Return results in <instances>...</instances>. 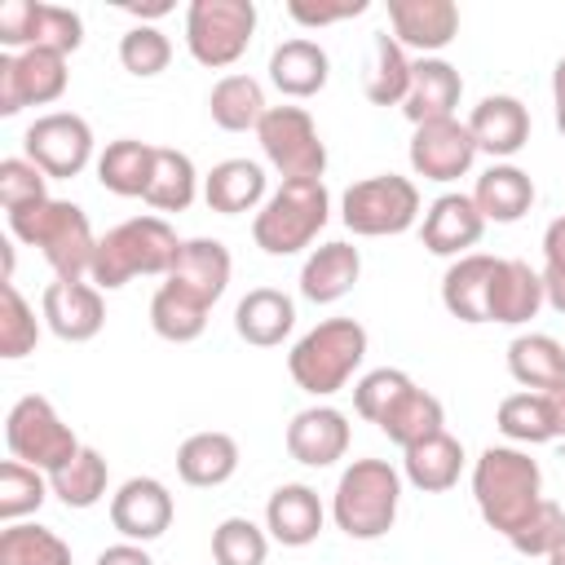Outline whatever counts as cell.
<instances>
[{
    "label": "cell",
    "mask_w": 565,
    "mask_h": 565,
    "mask_svg": "<svg viewBox=\"0 0 565 565\" xmlns=\"http://www.w3.org/2000/svg\"><path fill=\"white\" fill-rule=\"evenodd\" d=\"M472 499L481 521L508 539L543 503V472L521 446H486L472 459Z\"/></svg>",
    "instance_id": "cell-1"
},
{
    "label": "cell",
    "mask_w": 565,
    "mask_h": 565,
    "mask_svg": "<svg viewBox=\"0 0 565 565\" xmlns=\"http://www.w3.org/2000/svg\"><path fill=\"white\" fill-rule=\"evenodd\" d=\"M181 243L185 238H177V230L163 216H132V221H124V225H115L97 238L88 282L102 287V291H119L137 274L168 278L177 256H181Z\"/></svg>",
    "instance_id": "cell-2"
},
{
    "label": "cell",
    "mask_w": 565,
    "mask_h": 565,
    "mask_svg": "<svg viewBox=\"0 0 565 565\" xmlns=\"http://www.w3.org/2000/svg\"><path fill=\"white\" fill-rule=\"evenodd\" d=\"M9 234L26 247H40V256L53 265L57 278L79 282L93 269L97 238H93V225H88L84 207L71 203V199H44L35 207L9 212Z\"/></svg>",
    "instance_id": "cell-3"
},
{
    "label": "cell",
    "mask_w": 565,
    "mask_h": 565,
    "mask_svg": "<svg viewBox=\"0 0 565 565\" xmlns=\"http://www.w3.org/2000/svg\"><path fill=\"white\" fill-rule=\"evenodd\" d=\"M362 358H366V327L358 318H327L291 344L287 371L296 388H305L309 397H331L353 380Z\"/></svg>",
    "instance_id": "cell-4"
},
{
    "label": "cell",
    "mask_w": 565,
    "mask_h": 565,
    "mask_svg": "<svg viewBox=\"0 0 565 565\" xmlns=\"http://www.w3.org/2000/svg\"><path fill=\"white\" fill-rule=\"evenodd\" d=\"M402 508V472L388 459H353L331 494V516L349 539H384Z\"/></svg>",
    "instance_id": "cell-5"
},
{
    "label": "cell",
    "mask_w": 565,
    "mask_h": 565,
    "mask_svg": "<svg viewBox=\"0 0 565 565\" xmlns=\"http://www.w3.org/2000/svg\"><path fill=\"white\" fill-rule=\"evenodd\" d=\"M327 216L331 194L322 181H282L252 216V243L265 256H296L322 234Z\"/></svg>",
    "instance_id": "cell-6"
},
{
    "label": "cell",
    "mask_w": 565,
    "mask_h": 565,
    "mask_svg": "<svg viewBox=\"0 0 565 565\" xmlns=\"http://www.w3.org/2000/svg\"><path fill=\"white\" fill-rule=\"evenodd\" d=\"M4 446H9V459H22L40 472H57L62 463H71L84 450V441L71 433V424L40 393H26L9 406Z\"/></svg>",
    "instance_id": "cell-7"
},
{
    "label": "cell",
    "mask_w": 565,
    "mask_h": 565,
    "mask_svg": "<svg viewBox=\"0 0 565 565\" xmlns=\"http://www.w3.org/2000/svg\"><path fill=\"white\" fill-rule=\"evenodd\" d=\"M340 221L362 238L406 234L419 221V190L411 177H397V172L353 181L340 199Z\"/></svg>",
    "instance_id": "cell-8"
},
{
    "label": "cell",
    "mask_w": 565,
    "mask_h": 565,
    "mask_svg": "<svg viewBox=\"0 0 565 565\" xmlns=\"http://www.w3.org/2000/svg\"><path fill=\"white\" fill-rule=\"evenodd\" d=\"M256 35L252 0H194L185 9V49L199 66L225 71L234 66Z\"/></svg>",
    "instance_id": "cell-9"
},
{
    "label": "cell",
    "mask_w": 565,
    "mask_h": 565,
    "mask_svg": "<svg viewBox=\"0 0 565 565\" xmlns=\"http://www.w3.org/2000/svg\"><path fill=\"white\" fill-rule=\"evenodd\" d=\"M256 141L282 181H322L327 141L305 106H269L256 128Z\"/></svg>",
    "instance_id": "cell-10"
},
{
    "label": "cell",
    "mask_w": 565,
    "mask_h": 565,
    "mask_svg": "<svg viewBox=\"0 0 565 565\" xmlns=\"http://www.w3.org/2000/svg\"><path fill=\"white\" fill-rule=\"evenodd\" d=\"M0 44L13 53L26 49H53L71 57L84 44V18L66 4H44V0H9L0 9Z\"/></svg>",
    "instance_id": "cell-11"
},
{
    "label": "cell",
    "mask_w": 565,
    "mask_h": 565,
    "mask_svg": "<svg viewBox=\"0 0 565 565\" xmlns=\"http://www.w3.org/2000/svg\"><path fill=\"white\" fill-rule=\"evenodd\" d=\"M22 150L49 181H71L93 159V128L75 110H49L22 132Z\"/></svg>",
    "instance_id": "cell-12"
},
{
    "label": "cell",
    "mask_w": 565,
    "mask_h": 565,
    "mask_svg": "<svg viewBox=\"0 0 565 565\" xmlns=\"http://www.w3.org/2000/svg\"><path fill=\"white\" fill-rule=\"evenodd\" d=\"M66 57L53 49L0 53V115H18L26 106H49L66 93Z\"/></svg>",
    "instance_id": "cell-13"
},
{
    "label": "cell",
    "mask_w": 565,
    "mask_h": 565,
    "mask_svg": "<svg viewBox=\"0 0 565 565\" xmlns=\"http://www.w3.org/2000/svg\"><path fill=\"white\" fill-rule=\"evenodd\" d=\"M472 159H477V141H472L468 124H459L455 115L419 124L411 137V168L424 181H441V185L459 181V177H468Z\"/></svg>",
    "instance_id": "cell-14"
},
{
    "label": "cell",
    "mask_w": 565,
    "mask_h": 565,
    "mask_svg": "<svg viewBox=\"0 0 565 565\" xmlns=\"http://www.w3.org/2000/svg\"><path fill=\"white\" fill-rule=\"evenodd\" d=\"M177 516V503L168 494L163 481L154 477H128L115 494H110V525L128 539V543H154L168 534Z\"/></svg>",
    "instance_id": "cell-15"
},
{
    "label": "cell",
    "mask_w": 565,
    "mask_h": 565,
    "mask_svg": "<svg viewBox=\"0 0 565 565\" xmlns=\"http://www.w3.org/2000/svg\"><path fill=\"white\" fill-rule=\"evenodd\" d=\"M40 318L49 322V331L66 344H84L106 327V300L102 287L93 282H71V278H53L40 296Z\"/></svg>",
    "instance_id": "cell-16"
},
{
    "label": "cell",
    "mask_w": 565,
    "mask_h": 565,
    "mask_svg": "<svg viewBox=\"0 0 565 565\" xmlns=\"http://www.w3.org/2000/svg\"><path fill=\"white\" fill-rule=\"evenodd\" d=\"M388 26L402 49L437 57L459 35V9L450 0H388Z\"/></svg>",
    "instance_id": "cell-17"
},
{
    "label": "cell",
    "mask_w": 565,
    "mask_h": 565,
    "mask_svg": "<svg viewBox=\"0 0 565 565\" xmlns=\"http://www.w3.org/2000/svg\"><path fill=\"white\" fill-rule=\"evenodd\" d=\"M481 230H486V216L477 212L472 194L450 190V194H437V199L428 203L424 225H419V238H424V247H428L433 256L459 260V256H468V247L481 243Z\"/></svg>",
    "instance_id": "cell-18"
},
{
    "label": "cell",
    "mask_w": 565,
    "mask_h": 565,
    "mask_svg": "<svg viewBox=\"0 0 565 565\" xmlns=\"http://www.w3.org/2000/svg\"><path fill=\"white\" fill-rule=\"evenodd\" d=\"M287 455L305 468H331L349 455V419L335 406H305L287 424Z\"/></svg>",
    "instance_id": "cell-19"
},
{
    "label": "cell",
    "mask_w": 565,
    "mask_h": 565,
    "mask_svg": "<svg viewBox=\"0 0 565 565\" xmlns=\"http://www.w3.org/2000/svg\"><path fill=\"white\" fill-rule=\"evenodd\" d=\"M468 132L477 141V150H486L490 159L508 163L525 141H530V110L512 97V93H490L472 106L468 115Z\"/></svg>",
    "instance_id": "cell-20"
},
{
    "label": "cell",
    "mask_w": 565,
    "mask_h": 565,
    "mask_svg": "<svg viewBox=\"0 0 565 565\" xmlns=\"http://www.w3.org/2000/svg\"><path fill=\"white\" fill-rule=\"evenodd\" d=\"M322 521H327L322 499L305 481H282L265 503V530L282 547H309L322 534Z\"/></svg>",
    "instance_id": "cell-21"
},
{
    "label": "cell",
    "mask_w": 565,
    "mask_h": 565,
    "mask_svg": "<svg viewBox=\"0 0 565 565\" xmlns=\"http://www.w3.org/2000/svg\"><path fill=\"white\" fill-rule=\"evenodd\" d=\"M327 79H331V57L318 40L296 35V40H282L269 53V84L291 102H305V97L322 93Z\"/></svg>",
    "instance_id": "cell-22"
},
{
    "label": "cell",
    "mask_w": 565,
    "mask_h": 565,
    "mask_svg": "<svg viewBox=\"0 0 565 565\" xmlns=\"http://www.w3.org/2000/svg\"><path fill=\"white\" fill-rule=\"evenodd\" d=\"M463 97V79L446 57H419L411 66V93L402 102V115L419 128L433 119H450Z\"/></svg>",
    "instance_id": "cell-23"
},
{
    "label": "cell",
    "mask_w": 565,
    "mask_h": 565,
    "mask_svg": "<svg viewBox=\"0 0 565 565\" xmlns=\"http://www.w3.org/2000/svg\"><path fill=\"white\" fill-rule=\"evenodd\" d=\"M230 274H234V260H230V247L221 238H185L181 243V256H177V265L168 274V282H177L181 291L199 296L212 309L225 296Z\"/></svg>",
    "instance_id": "cell-24"
},
{
    "label": "cell",
    "mask_w": 565,
    "mask_h": 565,
    "mask_svg": "<svg viewBox=\"0 0 565 565\" xmlns=\"http://www.w3.org/2000/svg\"><path fill=\"white\" fill-rule=\"evenodd\" d=\"M499 256L490 252H468L450 260L441 274V305L459 322H490V278H494Z\"/></svg>",
    "instance_id": "cell-25"
},
{
    "label": "cell",
    "mask_w": 565,
    "mask_h": 565,
    "mask_svg": "<svg viewBox=\"0 0 565 565\" xmlns=\"http://www.w3.org/2000/svg\"><path fill=\"white\" fill-rule=\"evenodd\" d=\"M362 278V252L353 243H322L309 252V260L300 265V296L313 305H335L340 296H349Z\"/></svg>",
    "instance_id": "cell-26"
},
{
    "label": "cell",
    "mask_w": 565,
    "mask_h": 565,
    "mask_svg": "<svg viewBox=\"0 0 565 565\" xmlns=\"http://www.w3.org/2000/svg\"><path fill=\"white\" fill-rule=\"evenodd\" d=\"M543 305H547V296H543V274H534L525 260L499 256L494 278H490V322L521 327V322L539 318Z\"/></svg>",
    "instance_id": "cell-27"
},
{
    "label": "cell",
    "mask_w": 565,
    "mask_h": 565,
    "mask_svg": "<svg viewBox=\"0 0 565 565\" xmlns=\"http://www.w3.org/2000/svg\"><path fill=\"white\" fill-rule=\"evenodd\" d=\"M296 327V300L278 287H252L238 305H234V331L238 340L256 344V349H274L291 335Z\"/></svg>",
    "instance_id": "cell-28"
},
{
    "label": "cell",
    "mask_w": 565,
    "mask_h": 565,
    "mask_svg": "<svg viewBox=\"0 0 565 565\" xmlns=\"http://www.w3.org/2000/svg\"><path fill=\"white\" fill-rule=\"evenodd\" d=\"M177 472L185 486L194 490H212V486H225L234 472H238V441L221 428H207V433H190L181 446H177Z\"/></svg>",
    "instance_id": "cell-29"
},
{
    "label": "cell",
    "mask_w": 565,
    "mask_h": 565,
    "mask_svg": "<svg viewBox=\"0 0 565 565\" xmlns=\"http://www.w3.org/2000/svg\"><path fill=\"white\" fill-rule=\"evenodd\" d=\"M265 168L256 159H221L207 177H203V203L221 216H238V212H260L265 203Z\"/></svg>",
    "instance_id": "cell-30"
},
{
    "label": "cell",
    "mask_w": 565,
    "mask_h": 565,
    "mask_svg": "<svg viewBox=\"0 0 565 565\" xmlns=\"http://www.w3.org/2000/svg\"><path fill=\"white\" fill-rule=\"evenodd\" d=\"M472 203H477V212L486 221L512 225L534 207V181L516 163H490L472 185Z\"/></svg>",
    "instance_id": "cell-31"
},
{
    "label": "cell",
    "mask_w": 565,
    "mask_h": 565,
    "mask_svg": "<svg viewBox=\"0 0 565 565\" xmlns=\"http://www.w3.org/2000/svg\"><path fill=\"white\" fill-rule=\"evenodd\" d=\"M508 371L521 388L547 393V388L565 384V344L547 331H521L508 344Z\"/></svg>",
    "instance_id": "cell-32"
},
{
    "label": "cell",
    "mask_w": 565,
    "mask_h": 565,
    "mask_svg": "<svg viewBox=\"0 0 565 565\" xmlns=\"http://www.w3.org/2000/svg\"><path fill=\"white\" fill-rule=\"evenodd\" d=\"M402 455H406V459H402L406 481H411L415 490H424V494L450 490V486L459 481V472H463V446H459V437H450V433L424 437V441L406 446Z\"/></svg>",
    "instance_id": "cell-33"
},
{
    "label": "cell",
    "mask_w": 565,
    "mask_h": 565,
    "mask_svg": "<svg viewBox=\"0 0 565 565\" xmlns=\"http://www.w3.org/2000/svg\"><path fill=\"white\" fill-rule=\"evenodd\" d=\"M207 110H212V124L225 128V132H256L269 102H265V88L260 79L252 75H221L207 93Z\"/></svg>",
    "instance_id": "cell-34"
},
{
    "label": "cell",
    "mask_w": 565,
    "mask_h": 565,
    "mask_svg": "<svg viewBox=\"0 0 565 565\" xmlns=\"http://www.w3.org/2000/svg\"><path fill=\"white\" fill-rule=\"evenodd\" d=\"M446 424V406L428 393V388H419V384H411L393 406H388V415L375 424L393 446H415V441H424V437H437V433H446L441 428Z\"/></svg>",
    "instance_id": "cell-35"
},
{
    "label": "cell",
    "mask_w": 565,
    "mask_h": 565,
    "mask_svg": "<svg viewBox=\"0 0 565 565\" xmlns=\"http://www.w3.org/2000/svg\"><path fill=\"white\" fill-rule=\"evenodd\" d=\"M150 168H154V146L137 137H119L97 154V181L119 199H141L150 185Z\"/></svg>",
    "instance_id": "cell-36"
},
{
    "label": "cell",
    "mask_w": 565,
    "mask_h": 565,
    "mask_svg": "<svg viewBox=\"0 0 565 565\" xmlns=\"http://www.w3.org/2000/svg\"><path fill=\"white\" fill-rule=\"evenodd\" d=\"M411 66H415V62L406 57V49H402L388 31H375V35H371L366 79H362L366 97H371L375 106H402L406 93H411Z\"/></svg>",
    "instance_id": "cell-37"
},
{
    "label": "cell",
    "mask_w": 565,
    "mask_h": 565,
    "mask_svg": "<svg viewBox=\"0 0 565 565\" xmlns=\"http://www.w3.org/2000/svg\"><path fill=\"white\" fill-rule=\"evenodd\" d=\"M199 194V172L190 163L185 150L172 146H154V168H150V185H146V203L154 212H185Z\"/></svg>",
    "instance_id": "cell-38"
},
{
    "label": "cell",
    "mask_w": 565,
    "mask_h": 565,
    "mask_svg": "<svg viewBox=\"0 0 565 565\" xmlns=\"http://www.w3.org/2000/svg\"><path fill=\"white\" fill-rule=\"evenodd\" d=\"M150 327H154V335L168 340V344H190V340H199L203 327H207V305L163 278V287H159L154 300H150Z\"/></svg>",
    "instance_id": "cell-39"
},
{
    "label": "cell",
    "mask_w": 565,
    "mask_h": 565,
    "mask_svg": "<svg viewBox=\"0 0 565 565\" xmlns=\"http://www.w3.org/2000/svg\"><path fill=\"white\" fill-rule=\"evenodd\" d=\"M494 424L508 441L516 446H543V441H556V424H552V406H547V393H534V388H521V393H508L494 411Z\"/></svg>",
    "instance_id": "cell-40"
},
{
    "label": "cell",
    "mask_w": 565,
    "mask_h": 565,
    "mask_svg": "<svg viewBox=\"0 0 565 565\" xmlns=\"http://www.w3.org/2000/svg\"><path fill=\"white\" fill-rule=\"evenodd\" d=\"M106 481H110V468H106L102 450H93V446H84L71 463H62L57 472H49V490L66 508H79V512L106 499Z\"/></svg>",
    "instance_id": "cell-41"
},
{
    "label": "cell",
    "mask_w": 565,
    "mask_h": 565,
    "mask_svg": "<svg viewBox=\"0 0 565 565\" xmlns=\"http://www.w3.org/2000/svg\"><path fill=\"white\" fill-rule=\"evenodd\" d=\"M0 565H71V547L49 525H4L0 530Z\"/></svg>",
    "instance_id": "cell-42"
},
{
    "label": "cell",
    "mask_w": 565,
    "mask_h": 565,
    "mask_svg": "<svg viewBox=\"0 0 565 565\" xmlns=\"http://www.w3.org/2000/svg\"><path fill=\"white\" fill-rule=\"evenodd\" d=\"M49 472L22 463V459H4L0 463V521L18 525L22 516L40 512V503L49 499Z\"/></svg>",
    "instance_id": "cell-43"
},
{
    "label": "cell",
    "mask_w": 565,
    "mask_h": 565,
    "mask_svg": "<svg viewBox=\"0 0 565 565\" xmlns=\"http://www.w3.org/2000/svg\"><path fill=\"white\" fill-rule=\"evenodd\" d=\"M35 344H40L35 309L22 300L18 282H0V358L18 362V358L35 353Z\"/></svg>",
    "instance_id": "cell-44"
},
{
    "label": "cell",
    "mask_w": 565,
    "mask_h": 565,
    "mask_svg": "<svg viewBox=\"0 0 565 565\" xmlns=\"http://www.w3.org/2000/svg\"><path fill=\"white\" fill-rule=\"evenodd\" d=\"M212 561L216 565H265L269 561V530L247 516H225L212 530Z\"/></svg>",
    "instance_id": "cell-45"
},
{
    "label": "cell",
    "mask_w": 565,
    "mask_h": 565,
    "mask_svg": "<svg viewBox=\"0 0 565 565\" xmlns=\"http://www.w3.org/2000/svg\"><path fill=\"white\" fill-rule=\"evenodd\" d=\"M119 62H124V71L137 75V79H154V75L168 71V62H172V40H168L159 26L137 22V26L119 40Z\"/></svg>",
    "instance_id": "cell-46"
},
{
    "label": "cell",
    "mask_w": 565,
    "mask_h": 565,
    "mask_svg": "<svg viewBox=\"0 0 565 565\" xmlns=\"http://www.w3.org/2000/svg\"><path fill=\"white\" fill-rule=\"evenodd\" d=\"M415 380L406 375V371H397V366H375V371H366L358 384H353V411L366 419V424H380L384 415H388V406L411 388Z\"/></svg>",
    "instance_id": "cell-47"
},
{
    "label": "cell",
    "mask_w": 565,
    "mask_h": 565,
    "mask_svg": "<svg viewBox=\"0 0 565 565\" xmlns=\"http://www.w3.org/2000/svg\"><path fill=\"white\" fill-rule=\"evenodd\" d=\"M565 539V508L561 503H552V499H543L512 534H508V543L521 552V556H552V547Z\"/></svg>",
    "instance_id": "cell-48"
},
{
    "label": "cell",
    "mask_w": 565,
    "mask_h": 565,
    "mask_svg": "<svg viewBox=\"0 0 565 565\" xmlns=\"http://www.w3.org/2000/svg\"><path fill=\"white\" fill-rule=\"evenodd\" d=\"M49 199V177L22 154V159H0V207L4 216L9 212H22V207H35Z\"/></svg>",
    "instance_id": "cell-49"
},
{
    "label": "cell",
    "mask_w": 565,
    "mask_h": 565,
    "mask_svg": "<svg viewBox=\"0 0 565 565\" xmlns=\"http://www.w3.org/2000/svg\"><path fill=\"white\" fill-rule=\"evenodd\" d=\"M366 9H371V0H291L287 4L291 22H300V26H331V22L358 18Z\"/></svg>",
    "instance_id": "cell-50"
},
{
    "label": "cell",
    "mask_w": 565,
    "mask_h": 565,
    "mask_svg": "<svg viewBox=\"0 0 565 565\" xmlns=\"http://www.w3.org/2000/svg\"><path fill=\"white\" fill-rule=\"evenodd\" d=\"M97 565H154L150 561V552L141 547V543H115V547H106V552H97Z\"/></svg>",
    "instance_id": "cell-51"
},
{
    "label": "cell",
    "mask_w": 565,
    "mask_h": 565,
    "mask_svg": "<svg viewBox=\"0 0 565 565\" xmlns=\"http://www.w3.org/2000/svg\"><path fill=\"white\" fill-rule=\"evenodd\" d=\"M543 260H547V269H565V216H556L543 230Z\"/></svg>",
    "instance_id": "cell-52"
},
{
    "label": "cell",
    "mask_w": 565,
    "mask_h": 565,
    "mask_svg": "<svg viewBox=\"0 0 565 565\" xmlns=\"http://www.w3.org/2000/svg\"><path fill=\"white\" fill-rule=\"evenodd\" d=\"M543 296L556 313H565V269H547L543 265Z\"/></svg>",
    "instance_id": "cell-53"
},
{
    "label": "cell",
    "mask_w": 565,
    "mask_h": 565,
    "mask_svg": "<svg viewBox=\"0 0 565 565\" xmlns=\"http://www.w3.org/2000/svg\"><path fill=\"white\" fill-rule=\"evenodd\" d=\"M552 106H556V128L565 132V57L552 66Z\"/></svg>",
    "instance_id": "cell-54"
},
{
    "label": "cell",
    "mask_w": 565,
    "mask_h": 565,
    "mask_svg": "<svg viewBox=\"0 0 565 565\" xmlns=\"http://www.w3.org/2000/svg\"><path fill=\"white\" fill-rule=\"evenodd\" d=\"M547 406H552V424H556V437H565V384L547 388Z\"/></svg>",
    "instance_id": "cell-55"
},
{
    "label": "cell",
    "mask_w": 565,
    "mask_h": 565,
    "mask_svg": "<svg viewBox=\"0 0 565 565\" xmlns=\"http://www.w3.org/2000/svg\"><path fill=\"white\" fill-rule=\"evenodd\" d=\"M128 13H132V18H163V13H172V4H168V0H154V4H128Z\"/></svg>",
    "instance_id": "cell-56"
},
{
    "label": "cell",
    "mask_w": 565,
    "mask_h": 565,
    "mask_svg": "<svg viewBox=\"0 0 565 565\" xmlns=\"http://www.w3.org/2000/svg\"><path fill=\"white\" fill-rule=\"evenodd\" d=\"M547 565H565V539L552 547V556H547Z\"/></svg>",
    "instance_id": "cell-57"
}]
</instances>
